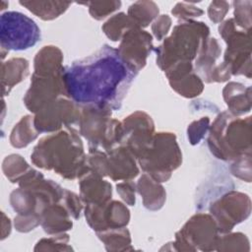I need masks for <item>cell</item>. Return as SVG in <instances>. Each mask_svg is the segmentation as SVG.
I'll list each match as a JSON object with an SVG mask.
<instances>
[{
  "label": "cell",
  "instance_id": "obj_1",
  "mask_svg": "<svg viewBox=\"0 0 252 252\" xmlns=\"http://www.w3.org/2000/svg\"><path fill=\"white\" fill-rule=\"evenodd\" d=\"M138 73L131 70L117 49L104 44L94 54L65 67L66 97L77 104L119 109Z\"/></svg>",
  "mask_w": 252,
  "mask_h": 252
},
{
  "label": "cell",
  "instance_id": "obj_2",
  "mask_svg": "<svg viewBox=\"0 0 252 252\" xmlns=\"http://www.w3.org/2000/svg\"><path fill=\"white\" fill-rule=\"evenodd\" d=\"M31 159L37 167L53 169L65 179L81 178L90 172L82 140L72 126L42 138L34 147Z\"/></svg>",
  "mask_w": 252,
  "mask_h": 252
},
{
  "label": "cell",
  "instance_id": "obj_3",
  "mask_svg": "<svg viewBox=\"0 0 252 252\" xmlns=\"http://www.w3.org/2000/svg\"><path fill=\"white\" fill-rule=\"evenodd\" d=\"M208 146L222 160H234L251 154V117L239 118L228 111L220 113L210 128Z\"/></svg>",
  "mask_w": 252,
  "mask_h": 252
},
{
  "label": "cell",
  "instance_id": "obj_4",
  "mask_svg": "<svg viewBox=\"0 0 252 252\" xmlns=\"http://www.w3.org/2000/svg\"><path fill=\"white\" fill-rule=\"evenodd\" d=\"M209 35L210 29L205 23L193 20L182 21L155 49L157 64L164 72L175 64L192 62Z\"/></svg>",
  "mask_w": 252,
  "mask_h": 252
},
{
  "label": "cell",
  "instance_id": "obj_5",
  "mask_svg": "<svg viewBox=\"0 0 252 252\" xmlns=\"http://www.w3.org/2000/svg\"><path fill=\"white\" fill-rule=\"evenodd\" d=\"M111 109L94 105L81 106L78 124L80 134L88 141L89 149L108 152L120 145L122 125L120 121L111 118Z\"/></svg>",
  "mask_w": 252,
  "mask_h": 252
},
{
  "label": "cell",
  "instance_id": "obj_6",
  "mask_svg": "<svg viewBox=\"0 0 252 252\" xmlns=\"http://www.w3.org/2000/svg\"><path fill=\"white\" fill-rule=\"evenodd\" d=\"M145 173L158 182L167 181L182 162L181 150L176 136L170 132H159L154 135L148 150L138 158Z\"/></svg>",
  "mask_w": 252,
  "mask_h": 252
},
{
  "label": "cell",
  "instance_id": "obj_7",
  "mask_svg": "<svg viewBox=\"0 0 252 252\" xmlns=\"http://www.w3.org/2000/svg\"><path fill=\"white\" fill-rule=\"evenodd\" d=\"M40 40V30L33 20L27 15L9 11L2 13L0 18L1 49L27 50Z\"/></svg>",
  "mask_w": 252,
  "mask_h": 252
},
{
  "label": "cell",
  "instance_id": "obj_8",
  "mask_svg": "<svg viewBox=\"0 0 252 252\" xmlns=\"http://www.w3.org/2000/svg\"><path fill=\"white\" fill-rule=\"evenodd\" d=\"M219 32L227 47L223 56V63L228 67L231 75L251 77V36L250 32L239 31L233 19L220 23Z\"/></svg>",
  "mask_w": 252,
  "mask_h": 252
},
{
  "label": "cell",
  "instance_id": "obj_9",
  "mask_svg": "<svg viewBox=\"0 0 252 252\" xmlns=\"http://www.w3.org/2000/svg\"><path fill=\"white\" fill-rule=\"evenodd\" d=\"M220 232L214 218L208 214H197L191 217L183 227L176 232V250L202 251L216 250Z\"/></svg>",
  "mask_w": 252,
  "mask_h": 252
},
{
  "label": "cell",
  "instance_id": "obj_10",
  "mask_svg": "<svg viewBox=\"0 0 252 252\" xmlns=\"http://www.w3.org/2000/svg\"><path fill=\"white\" fill-rule=\"evenodd\" d=\"M219 232L227 233L234 225L245 220L251 213V201L248 195L230 191L214 201L210 206Z\"/></svg>",
  "mask_w": 252,
  "mask_h": 252
},
{
  "label": "cell",
  "instance_id": "obj_11",
  "mask_svg": "<svg viewBox=\"0 0 252 252\" xmlns=\"http://www.w3.org/2000/svg\"><path fill=\"white\" fill-rule=\"evenodd\" d=\"M81 106L72 99L63 96L47 104L35 113L34 126L39 133H52L65 126L78 124Z\"/></svg>",
  "mask_w": 252,
  "mask_h": 252
},
{
  "label": "cell",
  "instance_id": "obj_12",
  "mask_svg": "<svg viewBox=\"0 0 252 252\" xmlns=\"http://www.w3.org/2000/svg\"><path fill=\"white\" fill-rule=\"evenodd\" d=\"M120 145L125 146L138 159L150 147L155 124L152 117L143 111H136L123 119Z\"/></svg>",
  "mask_w": 252,
  "mask_h": 252
},
{
  "label": "cell",
  "instance_id": "obj_13",
  "mask_svg": "<svg viewBox=\"0 0 252 252\" xmlns=\"http://www.w3.org/2000/svg\"><path fill=\"white\" fill-rule=\"evenodd\" d=\"M63 73L39 75L32 73L31 86L24 96L26 107L32 113H37L47 104L65 95Z\"/></svg>",
  "mask_w": 252,
  "mask_h": 252
},
{
  "label": "cell",
  "instance_id": "obj_14",
  "mask_svg": "<svg viewBox=\"0 0 252 252\" xmlns=\"http://www.w3.org/2000/svg\"><path fill=\"white\" fill-rule=\"evenodd\" d=\"M85 217L92 229L97 233L107 229L126 227L130 220V212L123 203L109 200L103 204L86 205Z\"/></svg>",
  "mask_w": 252,
  "mask_h": 252
},
{
  "label": "cell",
  "instance_id": "obj_15",
  "mask_svg": "<svg viewBox=\"0 0 252 252\" xmlns=\"http://www.w3.org/2000/svg\"><path fill=\"white\" fill-rule=\"evenodd\" d=\"M153 47V36L141 28L134 27L123 34L117 52L131 70L139 73L145 67Z\"/></svg>",
  "mask_w": 252,
  "mask_h": 252
},
{
  "label": "cell",
  "instance_id": "obj_16",
  "mask_svg": "<svg viewBox=\"0 0 252 252\" xmlns=\"http://www.w3.org/2000/svg\"><path fill=\"white\" fill-rule=\"evenodd\" d=\"M106 154L107 176L112 180H132L139 174L136 158L125 146H115Z\"/></svg>",
  "mask_w": 252,
  "mask_h": 252
},
{
  "label": "cell",
  "instance_id": "obj_17",
  "mask_svg": "<svg viewBox=\"0 0 252 252\" xmlns=\"http://www.w3.org/2000/svg\"><path fill=\"white\" fill-rule=\"evenodd\" d=\"M79 184L80 197L86 205L103 204L111 199V184L92 171L82 176Z\"/></svg>",
  "mask_w": 252,
  "mask_h": 252
},
{
  "label": "cell",
  "instance_id": "obj_18",
  "mask_svg": "<svg viewBox=\"0 0 252 252\" xmlns=\"http://www.w3.org/2000/svg\"><path fill=\"white\" fill-rule=\"evenodd\" d=\"M71 215L60 202L50 205L40 215V224L48 234H60L73 226Z\"/></svg>",
  "mask_w": 252,
  "mask_h": 252
},
{
  "label": "cell",
  "instance_id": "obj_19",
  "mask_svg": "<svg viewBox=\"0 0 252 252\" xmlns=\"http://www.w3.org/2000/svg\"><path fill=\"white\" fill-rule=\"evenodd\" d=\"M228 112L234 116L242 115L251 109V89L240 83L230 82L222 90Z\"/></svg>",
  "mask_w": 252,
  "mask_h": 252
},
{
  "label": "cell",
  "instance_id": "obj_20",
  "mask_svg": "<svg viewBox=\"0 0 252 252\" xmlns=\"http://www.w3.org/2000/svg\"><path fill=\"white\" fill-rule=\"evenodd\" d=\"M136 187L146 209L158 211L162 208L166 199V192L160 182H158L149 174L144 173L139 178Z\"/></svg>",
  "mask_w": 252,
  "mask_h": 252
},
{
  "label": "cell",
  "instance_id": "obj_21",
  "mask_svg": "<svg viewBox=\"0 0 252 252\" xmlns=\"http://www.w3.org/2000/svg\"><path fill=\"white\" fill-rule=\"evenodd\" d=\"M62 62L63 53L57 46H43L34 57L33 73L39 75L60 74L65 69Z\"/></svg>",
  "mask_w": 252,
  "mask_h": 252
},
{
  "label": "cell",
  "instance_id": "obj_22",
  "mask_svg": "<svg viewBox=\"0 0 252 252\" xmlns=\"http://www.w3.org/2000/svg\"><path fill=\"white\" fill-rule=\"evenodd\" d=\"M220 53L221 48L215 37H209L200 49L195 59V69L206 83H210L212 72L218 65L216 62Z\"/></svg>",
  "mask_w": 252,
  "mask_h": 252
},
{
  "label": "cell",
  "instance_id": "obj_23",
  "mask_svg": "<svg viewBox=\"0 0 252 252\" xmlns=\"http://www.w3.org/2000/svg\"><path fill=\"white\" fill-rule=\"evenodd\" d=\"M29 61L21 57L11 58L2 63L1 85L3 95L8 94L15 85L21 83L27 78L29 75Z\"/></svg>",
  "mask_w": 252,
  "mask_h": 252
},
{
  "label": "cell",
  "instance_id": "obj_24",
  "mask_svg": "<svg viewBox=\"0 0 252 252\" xmlns=\"http://www.w3.org/2000/svg\"><path fill=\"white\" fill-rule=\"evenodd\" d=\"M19 3L43 21H51L58 18L72 4L65 1H20Z\"/></svg>",
  "mask_w": 252,
  "mask_h": 252
},
{
  "label": "cell",
  "instance_id": "obj_25",
  "mask_svg": "<svg viewBox=\"0 0 252 252\" xmlns=\"http://www.w3.org/2000/svg\"><path fill=\"white\" fill-rule=\"evenodd\" d=\"M39 132L34 126L33 117L26 115L14 126L10 135V143L14 148H24L35 140Z\"/></svg>",
  "mask_w": 252,
  "mask_h": 252
},
{
  "label": "cell",
  "instance_id": "obj_26",
  "mask_svg": "<svg viewBox=\"0 0 252 252\" xmlns=\"http://www.w3.org/2000/svg\"><path fill=\"white\" fill-rule=\"evenodd\" d=\"M158 6L154 1H137L128 8V16L137 27L146 28L158 16Z\"/></svg>",
  "mask_w": 252,
  "mask_h": 252
},
{
  "label": "cell",
  "instance_id": "obj_27",
  "mask_svg": "<svg viewBox=\"0 0 252 252\" xmlns=\"http://www.w3.org/2000/svg\"><path fill=\"white\" fill-rule=\"evenodd\" d=\"M107 251H124L131 247L130 232L126 227L112 228L96 233Z\"/></svg>",
  "mask_w": 252,
  "mask_h": 252
},
{
  "label": "cell",
  "instance_id": "obj_28",
  "mask_svg": "<svg viewBox=\"0 0 252 252\" xmlns=\"http://www.w3.org/2000/svg\"><path fill=\"white\" fill-rule=\"evenodd\" d=\"M134 27H137L134 21L128 15L121 12L108 19L103 24L101 29L104 34L110 40L117 41L121 40L123 34Z\"/></svg>",
  "mask_w": 252,
  "mask_h": 252
},
{
  "label": "cell",
  "instance_id": "obj_29",
  "mask_svg": "<svg viewBox=\"0 0 252 252\" xmlns=\"http://www.w3.org/2000/svg\"><path fill=\"white\" fill-rule=\"evenodd\" d=\"M169 85L177 94L187 98L198 96L204 90L202 79L194 71L179 80L169 82Z\"/></svg>",
  "mask_w": 252,
  "mask_h": 252
},
{
  "label": "cell",
  "instance_id": "obj_30",
  "mask_svg": "<svg viewBox=\"0 0 252 252\" xmlns=\"http://www.w3.org/2000/svg\"><path fill=\"white\" fill-rule=\"evenodd\" d=\"M31 168L25 158L17 154L7 156L2 163L4 175L12 183H18Z\"/></svg>",
  "mask_w": 252,
  "mask_h": 252
},
{
  "label": "cell",
  "instance_id": "obj_31",
  "mask_svg": "<svg viewBox=\"0 0 252 252\" xmlns=\"http://www.w3.org/2000/svg\"><path fill=\"white\" fill-rule=\"evenodd\" d=\"M246 247H249V241L246 235L236 232V233H220L218 238L216 250L218 251H238V250H249Z\"/></svg>",
  "mask_w": 252,
  "mask_h": 252
},
{
  "label": "cell",
  "instance_id": "obj_32",
  "mask_svg": "<svg viewBox=\"0 0 252 252\" xmlns=\"http://www.w3.org/2000/svg\"><path fill=\"white\" fill-rule=\"evenodd\" d=\"M234 23L237 27L243 29L245 32H250L251 28V6L252 2L234 1Z\"/></svg>",
  "mask_w": 252,
  "mask_h": 252
},
{
  "label": "cell",
  "instance_id": "obj_33",
  "mask_svg": "<svg viewBox=\"0 0 252 252\" xmlns=\"http://www.w3.org/2000/svg\"><path fill=\"white\" fill-rule=\"evenodd\" d=\"M89 7L91 16L95 20H102L108 15L118 10L121 6L120 1H92L85 3Z\"/></svg>",
  "mask_w": 252,
  "mask_h": 252
},
{
  "label": "cell",
  "instance_id": "obj_34",
  "mask_svg": "<svg viewBox=\"0 0 252 252\" xmlns=\"http://www.w3.org/2000/svg\"><path fill=\"white\" fill-rule=\"evenodd\" d=\"M69 242V235L65 233H60L58 235L55 234V236H51L48 238H42L40 239L35 247L34 251H39V250H72L71 246H68Z\"/></svg>",
  "mask_w": 252,
  "mask_h": 252
},
{
  "label": "cell",
  "instance_id": "obj_35",
  "mask_svg": "<svg viewBox=\"0 0 252 252\" xmlns=\"http://www.w3.org/2000/svg\"><path fill=\"white\" fill-rule=\"evenodd\" d=\"M210 128V118L202 117L193 121L187 128L188 140L191 145H198L207 134Z\"/></svg>",
  "mask_w": 252,
  "mask_h": 252
},
{
  "label": "cell",
  "instance_id": "obj_36",
  "mask_svg": "<svg viewBox=\"0 0 252 252\" xmlns=\"http://www.w3.org/2000/svg\"><path fill=\"white\" fill-rule=\"evenodd\" d=\"M231 173L246 181H251V154L242 156L233 160V163L230 166Z\"/></svg>",
  "mask_w": 252,
  "mask_h": 252
},
{
  "label": "cell",
  "instance_id": "obj_37",
  "mask_svg": "<svg viewBox=\"0 0 252 252\" xmlns=\"http://www.w3.org/2000/svg\"><path fill=\"white\" fill-rule=\"evenodd\" d=\"M171 13L174 17L181 19L182 21H190L194 18H198L204 14V11L192 4H188L186 2L177 3Z\"/></svg>",
  "mask_w": 252,
  "mask_h": 252
},
{
  "label": "cell",
  "instance_id": "obj_38",
  "mask_svg": "<svg viewBox=\"0 0 252 252\" xmlns=\"http://www.w3.org/2000/svg\"><path fill=\"white\" fill-rule=\"evenodd\" d=\"M82 202V199L77 194L67 189L64 190V195L61 203L65 206L71 217H73L74 219H79L81 216V212L83 210Z\"/></svg>",
  "mask_w": 252,
  "mask_h": 252
},
{
  "label": "cell",
  "instance_id": "obj_39",
  "mask_svg": "<svg viewBox=\"0 0 252 252\" xmlns=\"http://www.w3.org/2000/svg\"><path fill=\"white\" fill-rule=\"evenodd\" d=\"M15 227L20 232H28L40 224V218L32 215H17L14 220Z\"/></svg>",
  "mask_w": 252,
  "mask_h": 252
},
{
  "label": "cell",
  "instance_id": "obj_40",
  "mask_svg": "<svg viewBox=\"0 0 252 252\" xmlns=\"http://www.w3.org/2000/svg\"><path fill=\"white\" fill-rule=\"evenodd\" d=\"M116 190L121 199L129 206H134L136 202L135 192L137 190L136 184L131 180H124L116 185Z\"/></svg>",
  "mask_w": 252,
  "mask_h": 252
},
{
  "label": "cell",
  "instance_id": "obj_41",
  "mask_svg": "<svg viewBox=\"0 0 252 252\" xmlns=\"http://www.w3.org/2000/svg\"><path fill=\"white\" fill-rule=\"evenodd\" d=\"M229 10V3L226 1H213L209 5L208 8V15L210 20L215 23L219 24L221 23L223 18L225 17L226 13Z\"/></svg>",
  "mask_w": 252,
  "mask_h": 252
},
{
  "label": "cell",
  "instance_id": "obj_42",
  "mask_svg": "<svg viewBox=\"0 0 252 252\" xmlns=\"http://www.w3.org/2000/svg\"><path fill=\"white\" fill-rule=\"evenodd\" d=\"M171 27V18L168 15L158 16L152 25V32L158 40H161L167 34Z\"/></svg>",
  "mask_w": 252,
  "mask_h": 252
},
{
  "label": "cell",
  "instance_id": "obj_43",
  "mask_svg": "<svg viewBox=\"0 0 252 252\" xmlns=\"http://www.w3.org/2000/svg\"><path fill=\"white\" fill-rule=\"evenodd\" d=\"M11 231V221L10 219L6 217L4 212H2V237L1 239L6 238Z\"/></svg>",
  "mask_w": 252,
  "mask_h": 252
}]
</instances>
